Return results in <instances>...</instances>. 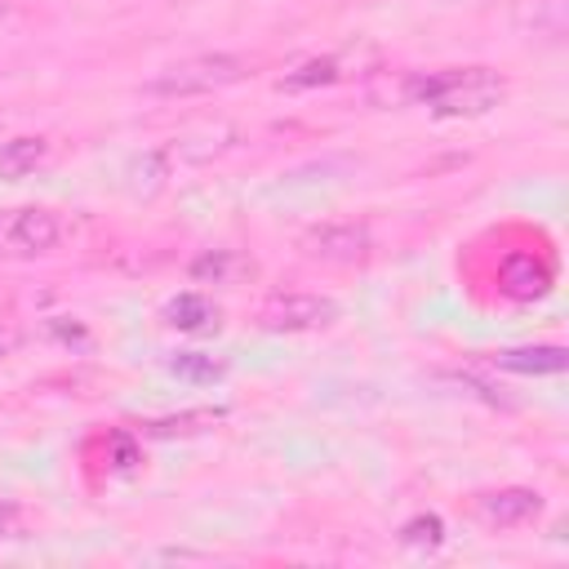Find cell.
<instances>
[{
    "label": "cell",
    "instance_id": "cell-1",
    "mask_svg": "<svg viewBox=\"0 0 569 569\" xmlns=\"http://www.w3.org/2000/svg\"><path fill=\"white\" fill-rule=\"evenodd\" d=\"M507 80L489 67H449V71H400L373 89V102L387 107H427L436 116H485L502 102Z\"/></svg>",
    "mask_w": 569,
    "mask_h": 569
},
{
    "label": "cell",
    "instance_id": "cell-2",
    "mask_svg": "<svg viewBox=\"0 0 569 569\" xmlns=\"http://www.w3.org/2000/svg\"><path fill=\"white\" fill-rule=\"evenodd\" d=\"M240 76H244V58H236V53H196V58H182V62L164 67L160 76H151L147 93H156V98H191V93L227 89Z\"/></svg>",
    "mask_w": 569,
    "mask_h": 569
},
{
    "label": "cell",
    "instance_id": "cell-3",
    "mask_svg": "<svg viewBox=\"0 0 569 569\" xmlns=\"http://www.w3.org/2000/svg\"><path fill=\"white\" fill-rule=\"evenodd\" d=\"M58 240H62V218L53 209L27 204L0 213V258H40L58 249Z\"/></svg>",
    "mask_w": 569,
    "mask_h": 569
},
{
    "label": "cell",
    "instance_id": "cell-4",
    "mask_svg": "<svg viewBox=\"0 0 569 569\" xmlns=\"http://www.w3.org/2000/svg\"><path fill=\"white\" fill-rule=\"evenodd\" d=\"M333 320H338V302L325 293H307V289L271 293L258 307V325L267 333H307V329H325Z\"/></svg>",
    "mask_w": 569,
    "mask_h": 569
},
{
    "label": "cell",
    "instance_id": "cell-5",
    "mask_svg": "<svg viewBox=\"0 0 569 569\" xmlns=\"http://www.w3.org/2000/svg\"><path fill=\"white\" fill-rule=\"evenodd\" d=\"M298 249H302L307 258H316V262H338V267H347V262H365V258H369L373 236H369L365 222H320V227L302 231Z\"/></svg>",
    "mask_w": 569,
    "mask_h": 569
},
{
    "label": "cell",
    "instance_id": "cell-6",
    "mask_svg": "<svg viewBox=\"0 0 569 569\" xmlns=\"http://www.w3.org/2000/svg\"><path fill=\"white\" fill-rule=\"evenodd\" d=\"M476 511L498 525V529H516V525H529L538 511H542V493L538 489H525V485H511V489H498V493H485L476 502Z\"/></svg>",
    "mask_w": 569,
    "mask_h": 569
},
{
    "label": "cell",
    "instance_id": "cell-7",
    "mask_svg": "<svg viewBox=\"0 0 569 569\" xmlns=\"http://www.w3.org/2000/svg\"><path fill=\"white\" fill-rule=\"evenodd\" d=\"M498 280H502V293H511V298H542L551 289V267L538 262L533 253H516L502 262Z\"/></svg>",
    "mask_w": 569,
    "mask_h": 569
},
{
    "label": "cell",
    "instance_id": "cell-8",
    "mask_svg": "<svg viewBox=\"0 0 569 569\" xmlns=\"http://www.w3.org/2000/svg\"><path fill=\"white\" fill-rule=\"evenodd\" d=\"M164 320L173 329H187V333H204V329H218V307L204 298V293H178L164 302Z\"/></svg>",
    "mask_w": 569,
    "mask_h": 569
},
{
    "label": "cell",
    "instance_id": "cell-9",
    "mask_svg": "<svg viewBox=\"0 0 569 569\" xmlns=\"http://www.w3.org/2000/svg\"><path fill=\"white\" fill-rule=\"evenodd\" d=\"M493 360L507 373H560L569 356L565 347H511V351H498Z\"/></svg>",
    "mask_w": 569,
    "mask_h": 569
},
{
    "label": "cell",
    "instance_id": "cell-10",
    "mask_svg": "<svg viewBox=\"0 0 569 569\" xmlns=\"http://www.w3.org/2000/svg\"><path fill=\"white\" fill-rule=\"evenodd\" d=\"M244 271H253V262H244L231 249H204L191 262V280H200V284H236Z\"/></svg>",
    "mask_w": 569,
    "mask_h": 569
},
{
    "label": "cell",
    "instance_id": "cell-11",
    "mask_svg": "<svg viewBox=\"0 0 569 569\" xmlns=\"http://www.w3.org/2000/svg\"><path fill=\"white\" fill-rule=\"evenodd\" d=\"M49 160L44 138H9L0 142V178H27Z\"/></svg>",
    "mask_w": 569,
    "mask_h": 569
},
{
    "label": "cell",
    "instance_id": "cell-12",
    "mask_svg": "<svg viewBox=\"0 0 569 569\" xmlns=\"http://www.w3.org/2000/svg\"><path fill=\"white\" fill-rule=\"evenodd\" d=\"M516 18L525 22V31L542 36V40H560L565 36V0H525Z\"/></svg>",
    "mask_w": 569,
    "mask_h": 569
},
{
    "label": "cell",
    "instance_id": "cell-13",
    "mask_svg": "<svg viewBox=\"0 0 569 569\" xmlns=\"http://www.w3.org/2000/svg\"><path fill=\"white\" fill-rule=\"evenodd\" d=\"M342 76V67H338V58H307V62H298L293 71H284L280 76V89H289V93H302V89H320V84H333Z\"/></svg>",
    "mask_w": 569,
    "mask_h": 569
},
{
    "label": "cell",
    "instance_id": "cell-14",
    "mask_svg": "<svg viewBox=\"0 0 569 569\" xmlns=\"http://www.w3.org/2000/svg\"><path fill=\"white\" fill-rule=\"evenodd\" d=\"M169 369H173L178 378H187V382H218V378L227 373V365L213 360V356H204V351H178V356L169 360Z\"/></svg>",
    "mask_w": 569,
    "mask_h": 569
},
{
    "label": "cell",
    "instance_id": "cell-15",
    "mask_svg": "<svg viewBox=\"0 0 569 569\" xmlns=\"http://www.w3.org/2000/svg\"><path fill=\"white\" fill-rule=\"evenodd\" d=\"M213 422H222V409H191L182 418L147 422V436H191V431H209Z\"/></svg>",
    "mask_w": 569,
    "mask_h": 569
},
{
    "label": "cell",
    "instance_id": "cell-16",
    "mask_svg": "<svg viewBox=\"0 0 569 569\" xmlns=\"http://www.w3.org/2000/svg\"><path fill=\"white\" fill-rule=\"evenodd\" d=\"M400 538H405V542H413V547H440L445 525H440V516H413V520H405Z\"/></svg>",
    "mask_w": 569,
    "mask_h": 569
},
{
    "label": "cell",
    "instance_id": "cell-17",
    "mask_svg": "<svg viewBox=\"0 0 569 569\" xmlns=\"http://www.w3.org/2000/svg\"><path fill=\"white\" fill-rule=\"evenodd\" d=\"M18 525H22V511H18L13 502H0V538L18 533Z\"/></svg>",
    "mask_w": 569,
    "mask_h": 569
},
{
    "label": "cell",
    "instance_id": "cell-18",
    "mask_svg": "<svg viewBox=\"0 0 569 569\" xmlns=\"http://www.w3.org/2000/svg\"><path fill=\"white\" fill-rule=\"evenodd\" d=\"M156 560H200V556L196 551H160Z\"/></svg>",
    "mask_w": 569,
    "mask_h": 569
}]
</instances>
